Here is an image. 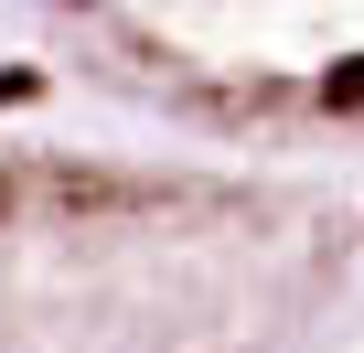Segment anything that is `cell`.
Listing matches in <instances>:
<instances>
[{"label":"cell","mask_w":364,"mask_h":353,"mask_svg":"<svg viewBox=\"0 0 364 353\" xmlns=\"http://www.w3.org/2000/svg\"><path fill=\"white\" fill-rule=\"evenodd\" d=\"M364 204L321 161L161 129L0 139V353H321Z\"/></svg>","instance_id":"cell-1"},{"label":"cell","mask_w":364,"mask_h":353,"mask_svg":"<svg viewBox=\"0 0 364 353\" xmlns=\"http://www.w3.org/2000/svg\"><path fill=\"white\" fill-rule=\"evenodd\" d=\"M22 22L129 129L321 171L364 150V0H22Z\"/></svg>","instance_id":"cell-2"}]
</instances>
